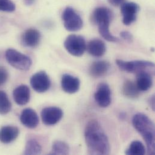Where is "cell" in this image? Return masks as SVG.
Returning a JSON list of instances; mask_svg holds the SVG:
<instances>
[{"label":"cell","instance_id":"1","mask_svg":"<svg viewBox=\"0 0 155 155\" xmlns=\"http://www.w3.org/2000/svg\"><path fill=\"white\" fill-rule=\"evenodd\" d=\"M84 139L89 154L104 155L110 153L108 138L97 120H91L87 124L84 130Z\"/></svg>","mask_w":155,"mask_h":155},{"label":"cell","instance_id":"2","mask_svg":"<svg viewBox=\"0 0 155 155\" xmlns=\"http://www.w3.org/2000/svg\"><path fill=\"white\" fill-rule=\"evenodd\" d=\"M132 124L134 128L145 141L147 153L155 155V128L153 122L146 115L138 113L134 116Z\"/></svg>","mask_w":155,"mask_h":155},{"label":"cell","instance_id":"3","mask_svg":"<svg viewBox=\"0 0 155 155\" xmlns=\"http://www.w3.org/2000/svg\"><path fill=\"white\" fill-rule=\"evenodd\" d=\"M92 19L98 26L100 34L104 39L112 42L120 41L119 39L112 35L109 30L112 19V13L109 9L103 7L97 8L93 13Z\"/></svg>","mask_w":155,"mask_h":155},{"label":"cell","instance_id":"4","mask_svg":"<svg viewBox=\"0 0 155 155\" xmlns=\"http://www.w3.org/2000/svg\"><path fill=\"white\" fill-rule=\"evenodd\" d=\"M5 56L8 63L19 70L27 71L32 65V61L28 56L14 49H8L5 51Z\"/></svg>","mask_w":155,"mask_h":155},{"label":"cell","instance_id":"5","mask_svg":"<svg viewBox=\"0 0 155 155\" xmlns=\"http://www.w3.org/2000/svg\"><path fill=\"white\" fill-rule=\"evenodd\" d=\"M64 47L72 56L80 57L86 50V43L81 36L71 35L66 38Z\"/></svg>","mask_w":155,"mask_h":155},{"label":"cell","instance_id":"6","mask_svg":"<svg viewBox=\"0 0 155 155\" xmlns=\"http://www.w3.org/2000/svg\"><path fill=\"white\" fill-rule=\"evenodd\" d=\"M62 19L65 29L69 31H78L83 27L81 18L71 7H67L64 10Z\"/></svg>","mask_w":155,"mask_h":155},{"label":"cell","instance_id":"7","mask_svg":"<svg viewBox=\"0 0 155 155\" xmlns=\"http://www.w3.org/2000/svg\"><path fill=\"white\" fill-rule=\"evenodd\" d=\"M116 64L121 70L130 73H138L141 71L146 70L147 68L155 67V64L148 61H125L117 59Z\"/></svg>","mask_w":155,"mask_h":155},{"label":"cell","instance_id":"8","mask_svg":"<svg viewBox=\"0 0 155 155\" xmlns=\"http://www.w3.org/2000/svg\"><path fill=\"white\" fill-rule=\"evenodd\" d=\"M30 84L33 89L39 93L47 91L51 86V80L45 71H39L32 76Z\"/></svg>","mask_w":155,"mask_h":155},{"label":"cell","instance_id":"9","mask_svg":"<svg viewBox=\"0 0 155 155\" xmlns=\"http://www.w3.org/2000/svg\"><path fill=\"white\" fill-rule=\"evenodd\" d=\"M64 116L63 110L58 107H47L41 112L42 122L47 126H53L59 123Z\"/></svg>","mask_w":155,"mask_h":155},{"label":"cell","instance_id":"10","mask_svg":"<svg viewBox=\"0 0 155 155\" xmlns=\"http://www.w3.org/2000/svg\"><path fill=\"white\" fill-rule=\"evenodd\" d=\"M94 98L98 105L106 108L111 103V90L109 86L106 83H100L94 94Z\"/></svg>","mask_w":155,"mask_h":155},{"label":"cell","instance_id":"11","mask_svg":"<svg viewBox=\"0 0 155 155\" xmlns=\"http://www.w3.org/2000/svg\"><path fill=\"white\" fill-rule=\"evenodd\" d=\"M140 6L135 2H124L121 5V12L123 15V22L126 25H129L134 23L137 17L140 10Z\"/></svg>","mask_w":155,"mask_h":155},{"label":"cell","instance_id":"12","mask_svg":"<svg viewBox=\"0 0 155 155\" xmlns=\"http://www.w3.org/2000/svg\"><path fill=\"white\" fill-rule=\"evenodd\" d=\"M20 121L25 127L35 129L38 126L39 120L35 110L31 108H26L21 114Z\"/></svg>","mask_w":155,"mask_h":155},{"label":"cell","instance_id":"13","mask_svg":"<svg viewBox=\"0 0 155 155\" xmlns=\"http://www.w3.org/2000/svg\"><path fill=\"white\" fill-rule=\"evenodd\" d=\"M61 86L66 93L70 94H75L80 89V81L77 77L65 74L62 77Z\"/></svg>","mask_w":155,"mask_h":155},{"label":"cell","instance_id":"14","mask_svg":"<svg viewBox=\"0 0 155 155\" xmlns=\"http://www.w3.org/2000/svg\"><path fill=\"white\" fill-rule=\"evenodd\" d=\"M41 38V33L37 29L28 28L22 35V43L25 47L35 48L39 45Z\"/></svg>","mask_w":155,"mask_h":155},{"label":"cell","instance_id":"15","mask_svg":"<svg viewBox=\"0 0 155 155\" xmlns=\"http://www.w3.org/2000/svg\"><path fill=\"white\" fill-rule=\"evenodd\" d=\"M13 96L17 104L20 106L25 105L30 99V89L27 85L21 84L13 90Z\"/></svg>","mask_w":155,"mask_h":155},{"label":"cell","instance_id":"16","mask_svg":"<svg viewBox=\"0 0 155 155\" xmlns=\"http://www.w3.org/2000/svg\"><path fill=\"white\" fill-rule=\"evenodd\" d=\"M86 50L91 56L95 58H100L105 54L106 46L102 40L94 39L88 42L86 45Z\"/></svg>","mask_w":155,"mask_h":155},{"label":"cell","instance_id":"17","mask_svg":"<svg viewBox=\"0 0 155 155\" xmlns=\"http://www.w3.org/2000/svg\"><path fill=\"white\" fill-rule=\"evenodd\" d=\"M110 69V64L105 61L93 62L89 69V74L94 78H102L106 75Z\"/></svg>","mask_w":155,"mask_h":155},{"label":"cell","instance_id":"18","mask_svg":"<svg viewBox=\"0 0 155 155\" xmlns=\"http://www.w3.org/2000/svg\"><path fill=\"white\" fill-rule=\"evenodd\" d=\"M19 130L15 126H4L0 129V141L4 144H9L15 141L19 135Z\"/></svg>","mask_w":155,"mask_h":155},{"label":"cell","instance_id":"19","mask_svg":"<svg viewBox=\"0 0 155 155\" xmlns=\"http://www.w3.org/2000/svg\"><path fill=\"white\" fill-rule=\"evenodd\" d=\"M136 84L140 91H147L153 85L152 75L146 70L137 73Z\"/></svg>","mask_w":155,"mask_h":155},{"label":"cell","instance_id":"20","mask_svg":"<svg viewBox=\"0 0 155 155\" xmlns=\"http://www.w3.org/2000/svg\"><path fill=\"white\" fill-rule=\"evenodd\" d=\"M140 90L136 83L131 80H126L123 86V93L127 98H136L140 95Z\"/></svg>","mask_w":155,"mask_h":155},{"label":"cell","instance_id":"21","mask_svg":"<svg viewBox=\"0 0 155 155\" xmlns=\"http://www.w3.org/2000/svg\"><path fill=\"white\" fill-rule=\"evenodd\" d=\"M146 152L145 146L141 141H134L131 143L125 153L127 155H143Z\"/></svg>","mask_w":155,"mask_h":155},{"label":"cell","instance_id":"22","mask_svg":"<svg viewBox=\"0 0 155 155\" xmlns=\"http://www.w3.org/2000/svg\"><path fill=\"white\" fill-rule=\"evenodd\" d=\"M42 147L40 144L35 140H29L25 145L24 155H39L41 153Z\"/></svg>","mask_w":155,"mask_h":155},{"label":"cell","instance_id":"23","mask_svg":"<svg viewBox=\"0 0 155 155\" xmlns=\"http://www.w3.org/2000/svg\"><path fill=\"white\" fill-rule=\"evenodd\" d=\"M70 147L68 145L61 141H56L52 146V151L50 155H68Z\"/></svg>","mask_w":155,"mask_h":155},{"label":"cell","instance_id":"24","mask_svg":"<svg viewBox=\"0 0 155 155\" xmlns=\"http://www.w3.org/2000/svg\"><path fill=\"white\" fill-rule=\"evenodd\" d=\"M11 109L12 103L7 94L3 91H0V114L5 115L10 112Z\"/></svg>","mask_w":155,"mask_h":155},{"label":"cell","instance_id":"25","mask_svg":"<svg viewBox=\"0 0 155 155\" xmlns=\"http://www.w3.org/2000/svg\"><path fill=\"white\" fill-rule=\"evenodd\" d=\"M16 9V5L12 0H0V11L13 12Z\"/></svg>","mask_w":155,"mask_h":155},{"label":"cell","instance_id":"26","mask_svg":"<svg viewBox=\"0 0 155 155\" xmlns=\"http://www.w3.org/2000/svg\"><path fill=\"white\" fill-rule=\"evenodd\" d=\"M8 78V73L7 69L3 67H0V86L4 84Z\"/></svg>","mask_w":155,"mask_h":155},{"label":"cell","instance_id":"27","mask_svg":"<svg viewBox=\"0 0 155 155\" xmlns=\"http://www.w3.org/2000/svg\"><path fill=\"white\" fill-rule=\"evenodd\" d=\"M121 38L128 42H132L134 39L133 35L127 31H123L120 33Z\"/></svg>","mask_w":155,"mask_h":155},{"label":"cell","instance_id":"28","mask_svg":"<svg viewBox=\"0 0 155 155\" xmlns=\"http://www.w3.org/2000/svg\"><path fill=\"white\" fill-rule=\"evenodd\" d=\"M107 1L113 6L117 7L119 5H121L124 2L125 0H107Z\"/></svg>","mask_w":155,"mask_h":155},{"label":"cell","instance_id":"29","mask_svg":"<svg viewBox=\"0 0 155 155\" xmlns=\"http://www.w3.org/2000/svg\"><path fill=\"white\" fill-rule=\"evenodd\" d=\"M155 95H153L150 97H149V99H148V103L149 106L151 107V108L152 109V110L154 111L155 110Z\"/></svg>","mask_w":155,"mask_h":155},{"label":"cell","instance_id":"30","mask_svg":"<svg viewBox=\"0 0 155 155\" xmlns=\"http://www.w3.org/2000/svg\"><path fill=\"white\" fill-rule=\"evenodd\" d=\"M35 0H24V2L27 5H31L35 2Z\"/></svg>","mask_w":155,"mask_h":155}]
</instances>
